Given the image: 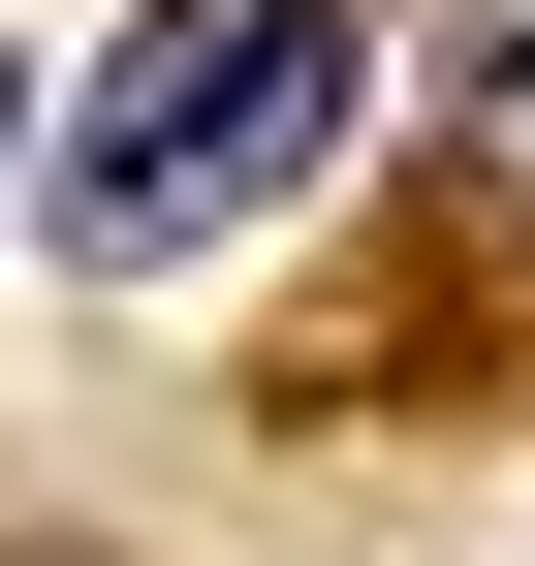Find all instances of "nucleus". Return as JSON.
Masks as SVG:
<instances>
[{
	"mask_svg": "<svg viewBox=\"0 0 535 566\" xmlns=\"http://www.w3.org/2000/svg\"><path fill=\"white\" fill-rule=\"evenodd\" d=\"M347 95H378V0H126L95 95H63V252L95 283L252 252L315 158H347Z\"/></svg>",
	"mask_w": 535,
	"mask_h": 566,
	"instance_id": "f257e3e1",
	"label": "nucleus"
},
{
	"mask_svg": "<svg viewBox=\"0 0 535 566\" xmlns=\"http://www.w3.org/2000/svg\"><path fill=\"white\" fill-rule=\"evenodd\" d=\"M0 189H32V63H0Z\"/></svg>",
	"mask_w": 535,
	"mask_h": 566,
	"instance_id": "f03ea898",
	"label": "nucleus"
}]
</instances>
